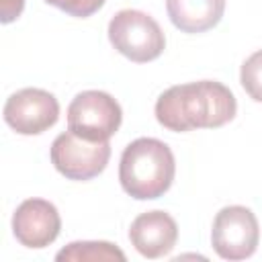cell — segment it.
<instances>
[{"mask_svg": "<svg viewBox=\"0 0 262 262\" xmlns=\"http://www.w3.org/2000/svg\"><path fill=\"white\" fill-rule=\"evenodd\" d=\"M235 111L233 92L215 80L170 86L156 102L158 123L176 133L223 127L235 117Z\"/></svg>", "mask_w": 262, "mask_h": 262, "instance_id": "obj_1", "label": "cell"}, {"mask_svg": "<svg viewBox=\"0 0 262 262\" xmlns=\"http://www.w3.org/2000/svg\"><path fill=\"white\" fill-rule=\"evenodd\" d=\"M176 162L172 149L156 137L131 141L119 162V182L123 190L137 201L162 196L174 182Z\"/></svg>", "mask_w": 262, "mask_h": 262, "instance_id": "obj_2", "label": "cell"}, {"mask_svg": "<svg viewBox=\"0 0 262 262\" xmlns=\"http://www.w3.org/2000/svg\"><path fill=\"white\" fill-rule=\"evenodd\" d=\"M111 45L135 63H147L162 55L166 37L158 20L141 10H119L108 23Z\"/></svg>", "mask_w": 262, "mask_h": 262, "instance_id": "obj_3", "label": "cell"}, {"mask_svg": "<svg viewBox=\"0 0 262 262\" xmlns=\"http://www.w3.org/2000/svg\"><path fill=\"white\" fill-rule=\"evenodd\" d=\"M121 104L102 90H84L68 106V129L90 141H108L121 127Z\"/></svg>", "mask_w": 262, "mask_h": 262, "instance_id": "obj_4", "label": "cell"}, {"mask_svg": "<svg viewBox=\"0 0 262 262\" xmlns=\"http://www.w3.org/2000/svg\"><path fill=\"white\" fill-rule=\"evenodd\" d=\"M49 158L55 170L66 178L90 180L106 168L111 158V143L90 141L68 129L53 139Z\"/></svg>", "mask_w": 262, "mask_h": 262, "instance_id": "obj_5", "label": "cell"}, {"mask_svg": "<svg viewBox=\"0 0 262 262\" xmlns=\"http://www.w3.org/2000/svg\"><path fill=\"white\" fill-rule=\"evenodd\" d=\"M260 242V225L256 215L242 205L223 207L211 229V244L223 260H246L250 258Z\"/></svg>", "mask_w": 262, "mask_h": 262, "instance_id": "obj_6", "label": "cell"}, {"mask_svg": "<svg viewBox=\"0 0 262 262\" xmlns=\"http://www.w3.org/2000/svg\"><path fill=\"white\" fill-rule=\"evenodd\" d=\"M59 119L57 98L43 88H23L8 96L4 121L20 135H39Z\"/></svg>", "mask_w": 262, "mask_h": 262, "instance_id": "obj_7", "label": "cell"}, {"mask_svg": "<svg viewBox=\"0 0 262 262\" xmlns=\"http://www.w3.org/2000/svg\"><path fill=\"white\" fill-rule=\"evenodd\" d=\"M61 229V217L53 203L45 199L23 201L12 215V233L25 248L41 250L53 244Z\"/></svg>", "mask_w": 262, "mask_h": 262, "instance_id": "obj_8", "label": "cell"}, {"mask_svg": "<svg viewBox=\"0 0 262 262\" xmlns=\"http://www.w3.org/2000/svg\"><path fill=\"white\" fill-rule=\"evenodd\" d=\"M131 246L145 258H162L172 252L178 239V225L166 211H145L129 227Z\"/></svg>", "mask_w": 262, "mask_h": 262, "instance_id": "obj_9", "label": "cell"}, {"mask_svg": "<svg viewBox=\"0 0 262 262\" xmlns=\"http://www.w3.org/2000/svg\"><path fill=\"white\" fill-rule=\"evenodd\" d=\"M166 10L182 33H205L221 20L225 0H166Z\"/></svg>", "mask_w": 262, "mask_h": 262, "instance_id": "obj_10", "label": "cell"}, {"mask_svg": "<svg viewBox=\"0 0 262 262\" xmlns=\"http://www.w3.org/2000/svg\"><path fill=\"white\" fill-rule=\"evenodd\" d=\"M59 262H125V254L111 242H72L55 254Z\"/></svg>", "mask_w": 262, "mask_h": 262, "instance_id": "obj_11", "label": "cell"}, {"mask_svg": "<svg viewBox=\"0 0 262 262\" xmlns=\"http://www.w3.org/2000/svg\"><path fill=\"white\" fill-rule=\"evenodd\" d=\"M239 82L248 96L256 102H262V49L254 51L239 70Z\"/></svg>", "mask_w": 262, "mask_h": 262, "instance_id": "obj_12", "label": "cell"}, {"mask_svg": "<svg viewBox=\"0 0 262 262\" xmlns=\"http://www.w3.org/2000/svg\"><path fill=\"white\" fill-rule=\"evenodd\" d=\"M45 2L63 10L70 16L86 18V16H92L96 10H100L106 0H45Z\"/></svg>", "mask_w": 262, "mask_h": 262, "instance_id": "obj_13", "label": "cell"}, {"mask_svg": "<svg viewBox=\"0 0 262 262\" xmlns=\"http://www.w3.org/2000/svg\"><path fill=\"white\" fill-rule=\"evenodd\" d=\"M25 8V0H0V20L4 25L16 20Z\"/></svg>", "mask_w": 262, "mask_h": 262, "instance_id": "obj_14", "label": "cell"}]
</instances>
